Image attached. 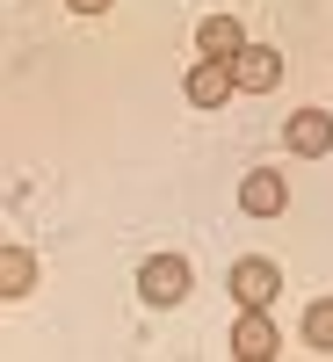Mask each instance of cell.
<instances>
[{"label": "cell", "instance_id": "cell-1", "mask_svg": "<svg viewBox=\"0 0 333 362\" xmlns=\"http://www.w3.org/2000/svg\"><path fill=\"white\" fill-rule=\"evenodd\" d=\"M232 297H239V312H268L283 297V268L261 261V254H247V261L232 268Z\"/></svg>", "mask_w": 333, "mask_h": 362}, {"label": "cell", "instance_id": "cell-2", "mask_svg": "<svg viewBox=\"0 0 333 362\" xmlns=\"http://www.w3.org/2000/svg\"><path fill=\"white\" fill-rule=\"evenodd\" d=\"M189 261H181V254H153V261H145L138 268V297H145V305H181V297H189Z\"/></svg>", "mask_w": 333, "mask_h": 362}, {"label": "cell", "instance_id": "cell-3", "mask_svg": "<svg viewBox=\"0 0 333 362\" xmlns=\"http://www.w3.org/2000/svg\"><path fill=\"white\" fill-rule=\"evenodd\" d=\"M283 80V51H268V44H247L232 58V87L239 95H268V87Z\"/></svg>", "mask_w": 333, "mask_h": 362}, {"label": "cell", "instance_id": "cell-4", "mask_svg": "<svg viewBox=\"0 0 333 362\" xmlns=\"http://www.w3.org/2000/svg\"><path fill=\"white\" fill-rule=\"evenodd\" d=\"M283 203H290V181L283 174L254 167L247 181H239V210H247V218H283Z\"/></svg>", "mask_w": 333, "mask_h": 362}, {"label": "cell", "instance_id": "cell-5", "mask_svg": "<svg viewBox=\"0 0 333 362\" xmlns=\"http://www.w3.org/2000/svg\"><path fill=\"white\" fill-rule=\"evenodd\" d=\"M276 348H283V334L268 326V312H247V319L232 326V355H239V362H268Z\"/></svg>", "mask_w": 333, "mask_h": 362}, {"label": "cell", "instance_id": "cell-6", "mask_svg": "<svg viewBox=\"0 0 333 362\" xmlns=\"http://www.w3.org/2000/svg\"><path fill=\"white\" fill-rule=\"evenodd\" d=\"M290 153H305V160L333 153V116H326V109H297V116H290Z\"/></svg>", "mask_w": 333, "mask_h": 362}, {"label": "cell", "instance_id": "cell-7", "mask_svg": "<svg viewBox=\"0 0 333 362\" xmlns=\"http://www.w3.org/2000/svg\"><path fill=\"white\" fill-rule=\"evenodd\" d=\"M225 95H232V58H203V66L189 73V102L196 109H218Z\"/></svg>", "mask_w": 333, "mask_h": 362}, {"label": "cell", "instance_id": "cell-8", "mask_svg": "<svg viewBox=\"0 0 333 362\" xmlns=\"http://www.w3.org/2000/svg\"><path fill=\"white\" fill-rule=\"evenodd\" d=\"M29 290H37V254L0 247V297H29Z\"/></svg>", "mask_w": 333, "mask_h": 362}, {"label": "cell", "instance_id": "cell-9", "mask_svg": "<svg viewBox=\"0 0 333 362\" xmlns=\"http://www.w3.org/2000/svg\"><path fill=\"white\" fill-rule=\"evenodd\" d=\"M196 51H203V58H239V51H247V37H239L232 15H210V22L196 29Z\"/></svg>", "mask_w": 333, "mask_h": 362}, {"label": "cell", "instance_id": "cell-10", "mask_svg": "<svg viewBox=\"0 0 333 362\" xmlns=\"http://www.w3.org/2000/svg\"><path fill=\"white\" fill-rule=\"evenodd\" d=\"M305 341H312L319 355H333V297H319V305L305 312Z\"/></svg>", "mask_w": 333, "mask_h": 362}, {"label": "cell", "instance_id": "cell-11", "mask_svg": "<svg viewBox=\"0 0 333 362\" xmlns=\"http://www.w3.org/2000/svg\"><path fill=\"white\" fill-rule=\"evenodd\" d=\"M73 15H109V0H66Z\"/></svg>", "mask_w": 333, "mask_h": 362}]
</instances>
